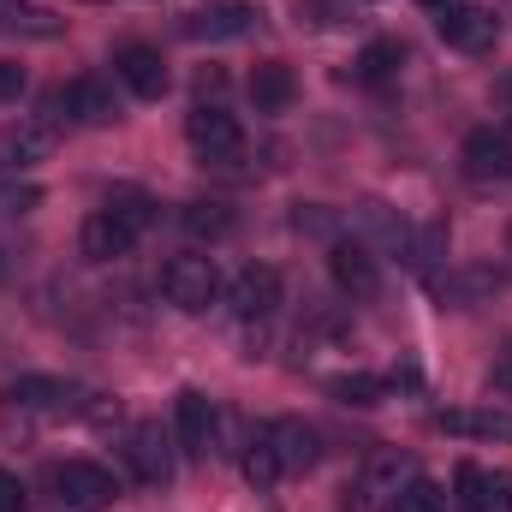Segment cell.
<instances>
[{
  "instance_id": "obj_3",
  "label": "cell",
  "mask_w": 512,
  "mask_h": 512,
  "mask_svg": "<svg viewBox=\"0 0 512 512\" xmlns=\"http://www.w3.org/2000/svg\"><path fill=\"white\" fill-rule=\"evenodd\" d=\"M54 495H60L72 512H102V507H114V501H120V483H114V471H108V465L66 459V465H54Z\"/></svg>"
},
{
  "instance_id": "obj_8",
  "label": "cell",
  "mask_w": 512,
  "mask_h": 512,
  "mask_svg": "<svg viewBox=\"0 0 512 512\" xmlns=\"http://www.w3.org/2000/svg\"><path fill=\"white\" fill-rule=\"evenodd\" d=\"M179 447L191 459L221 453V411H215L209 393H179Z\"/></svg>"
},
{
  "instance_id": "obj_21",
  "label": "cell",
  "mask_w": 512,
  "mask_h": 512,
  "mask_svg": "<svg viewBox=\"0 0 512 512\" xmlns=\"http://www.w3.org/2000/svg\"><path fill=\"white\" fill-rule=\"evenodd\" d=\"M358 227H364V233H370L382 251H393V256L411 251V227H405V221H399L387 203H376V197H370V203H358Z\"/></svg>"
},
{
  "instance_id": "obj_33",
  "label": "cell",
  "mask_w": 512,
  "mask_h": 512,
  "mask_svg": "<svg viewBox=\"0 0 512 512\" xmlns=\"http://www.w3.org/2000/svg\"><path fill=\"white\" fill-rule=\"evenodd\" d=\"M489 387H495V393H512V358L495 370V376H489Z\"/></svg>"
},
{
  "instance_id": "obj_25",
  "label": "cell",
  "mask_w": 512,
  "mask_h": 512,
  "mask_svg": "<svg viewBox=\"0 0 512 512\" xmlns=\"http://www.w3.org/2000/svg\"><path fill=\"white\" fill-rule=\"evenodd\" d=\"M393 66H399V42H370V48L358 54V78H364V84L393 78Z\"/></svg>"
},
{
  "instance_id": "obj_19",
  "label": "cell",
  "mask_w": 512,
  "mask_h": 512,
  "mask_svg": "<svg viewBox=\"0 0 512 512\" xmlns=\"http://www.w3.org/2000/svg\"><path fill=\"white\" fill-rule=\"evenodd\" d=\"M78 251L90 256V262H114V256L131 251V233L108 215V209H96V215L84 221V233H78Z\"/></svg>"
},
{
  "instance_id": "obj_27",
  "label": "cell",
  "mask_w": 512,
  "mask_h": 512,
  "mask_svg": "<svg viewBox=\"0 0 512 512\" xmlns=\"http://www.w3.org/2000/svg\"><path fill=\"white\" fill-rule=\"evenodd\" d=\"M185 227H191V233H209V239H221V233L233 227V215H227V203H191Z\"/></svg>"
},
{
  "instance_id": "obj_22",
  "label": "cell",
  "mask_w": 512,
  "mask_h": 512,
  "mask_svg": "<svg viewBox=\"0 0 512 512\" xmlns=\"http://www.w3.org/2000/svg\"><path fill=\"white\" fill-rule=\"evenodd\" d=\"M239 471H245V483H251V489H274V483H280V453H274L268 429H256L251 441H245V453H239Z\"/></svg>"
},
{
  "instance_id": "obj_5",
  "label": "cell",
  "mask_w": 512,
  "mask_h": 512,
  "mask_svg": "<svg viewBox=\"0 0 512 512\" xmlns=\"http://www.w3.org/2000/svg\"><path fill=\"white\" fill-rule=\"evenodd\" d=\"M328 268H334V286L346 298H376L382 292V268H376V251L364 239H334L328 245Z\"/></svg>"
},
{
  "instance_id": "obj_15",
  "label": "cell",
  "mask_w": 512,
  "mask_h": 512,
  "mask_svg": "<svg viewBox=\"0 0 512 512\" xmlns=\"http://www.w3.org/2000/svg\"><path fill=\"white\" fill-rule=\"evenodd\" d=\"M251 102L256 114H286L298 102V78H292L286 60H256L251 66Z\"/></svg>"
},
{
  "instance_id": "obj_28",
  "label": "cell",
  "mask_w": 512,
  "mask_h": 512,
  "mask_svg": "<svg viewBox=\"0 0 512 512\" xmlns=\"http://www.w3.org/2000/svg\"><path fill=\"white\" fill-rule=\"evenodd\" d=\"M393 512H447V495H441L435 483H423V477H417V483L393 501Z\"/></svg>"
},
{
  "instance_id": "obj_9",
  "label": "cell",
  "mask_w": 512,
  "mask_h": 512,
  "mask_svg": "<svg viewBox=\"0 0 512 512\" xmlns=\"http://www.w3.org/2000/svg\"><path fill=\"white\" fill-rule=\"evenodd\" d=\"M54 108H66L78 126H114V120H120V96H114V84H102V78H72V84L54 96Z\"/></svg>"
},
{
  "instance_id": "obj_32",
  "label": "cell",
  "mask_w": 512,
  "mask_h": 512,
  "mask_svg": "<svg viewBox=\"0 0 512 512\" xmlns=\"http://www.w3.org/2000/svg\"><path fill=\"white\" fill-rule=\"evenodd\" d=\"M0 512H24V489L12 471H0Z\"/></svg>"
},
{
  "instance_id": "obj_1",
  "label": "cell",
  "mask_w": 512,
  "mask_h": 512,
  "mask_svg": "<svg viewBox=\"0 0 512 512\" xmlns=\"http://www.w3.org/2000/svg\"><path fill=\"white\" fill-rule=\"evenodd\" d=\"M185 143L209 167H239L245 161V131H239V120L227 108H215V102H203V108L185 114Z\"/></svg>"
},
{
  "instance_id": "obj_26",
  "label": "cell",
  "mask_w": 512,
  "mask_h": 512,
  "mask_svg": "<svg viewBox=\"0 0 512 512\" xmlns=\"http://www.w3.org/2000/svg\"><path fill=\"white\" fill-rule=\"evenodd\" d=\"M328 387H334L346 405H382V393H387L382 376H334Z\"/></svg>"
},
{
  "instance_id": "obj_17",
  "label": "cell",
  "mask_w": 512,
  "mask_h": 512,
  "mask_svg": "<svg viewBox=\"0 0 512 512\" xmlns=\"http://www.w3.org/2000/svg\"><path fill=\"white\" fill-rule=\"evenodd\" d=\"M435 429L447 435H477V441H512V411L501 405H471V411H441Z\"/></svg>"
},
{
  "instance_id": "obj_35",
  "label": "cell",
  "mask_w": 512,
  "mask_h": 512,
  "mask_svg": "<svg viewBox=\"0 0 512 512\" xmlns=\"http://www.w3.org/2000/svg\"><path fill=\"white\" fill-rule=\"evenodd\" d=\"M507 251H512V227H507Z\"/></svg>"
},
{
  "instance_id": "obj_23",
  "label": "cell",
  "mask_w": 512,
  "mask_h": 512,
  "mask_svg": "<svg viewBox=\"0 0 512 512\" xmlns=\"http://www.w3.org/2000/svg\"><path fill=\"white\" fill-rule=\"evenodd\" d=\"M102 209H108V215H114V221L126 227L131 239H137V233H143V227L155 221V203H149V191H137V185H114Z\"/></svg>"
},
{
  "instance_id": "obj_18",
  "label": "cell",
  "mask_w": 512,
  "mask_h": 512,
  "mask_svg": "<svg viewBox=\"0 0 512 512\" xmlns=\"http://www.w3.org/2000/svg\"><path fill=\"white\" fill-rule=\"evenodd\" d=\"M48 149H54V126L48 120H18V126L0 131V161L6 167H36Z\"/></svg>"
},
{
  "instance_id": "obj_31",
  "label": "cell",
  "mask_w": 512,
  "mask_h": 512,
  "mask_svg": "<svg viewBox=\"0 0 512 512\" xmlns=\"http://www.w3.org/2000/svg\"><path fill=\"white\" fill-rule=\"evenodd\" d=\"M298 233H316V239H328V233H334V215H328L322 203H310V215L298 209Z\"/></svg>"
},
{
  "instance_id": "obj_11",
  "label": "cell",
  "mask_w": 512,
  "mask_h": 512,
  "mask_svg": "<svg viewBox=\"0 0 512 512\" xmlns=\"http://www.w3.org/2000/svg\"><path fill=\"white\" fill-rule=\"evenodd\" d=\"M114 72L126 78V90L137 102H161V96H167V60H161L149 42H126V48L114 54Z\"/></svg>"
},
{
  "instance_id": "obj_4",
  "label": "cell",
  "mask_w": 512,
  "mask_h": 512,
  "mask_svg": "<svg viewBox=\"0 0 512 512\" xmlns=\"http://www.w3.org/2000/svg\"><path fill=\"white\" fill-rule=\"evenodd\" d=\"M435 30H441V42H447V48H459V54H489V48H495V36H501V18H495L489 6L459 0V6H447V12L435 18Z\"/></svg>"
},
{
  "instance_id": "obj_34",
  "label": "cell",
  "mask_w": 512,
  "mask_h": 512,
  "mask_svg": "<svg viewBox=\"0 0 512 512\" xmlns=\"http://www.w3.org/2000/svg\"><path fill=\"white\" fill-rule=\"evenodd\" d=\"M423 6H435V12H447V6H459V0H423Z\"/></svg>"
},
{
  "instance_id": "obj_13",
  "label": "cell",
  "mask_w": 512,
  "mask_h": 512,
  "mask_svg": "<svg viewBox=\"0 0 512 512\" xmlns=\"http://www.w3.org/2000/svg\"><path fill=\"white\" fill-rule=\"evenodd\" d=\"M465 173L471 179H512V126H483L465 137Z\"/></svg>"
},
{
  "instance_id": "obj_29",
  "label": "cell",
  "mask_w": 512,
  "mask_h": 512,
  "mask_svg": "<svg viewBox=\"0 0 512 512\" xmlns=\"http://www.w3.org/2000/svg\"><path fill=\"white\" fill-rule=\"evenodd\" d=\"M483 512H512V471H483Z\"/></svg>"
},
{
  "instance_id": "obj_20",
  "label": "cell",
  "mask_w": 512,
  "mask_h": 512,
  "mask_svg": "<svg viewBox=\"0 0 512 512\" xmlns=\"http://www.w3.org/2000/svg\"><path fill=\"white\" fill-rule=\"evenodd\" d=\"M66 30V18L42 12V6H24V0H0V36H36V42H54Z\"/></svg>"
},
{
  "instance_id": "obj_14",
  "label": "cell",
  "mask_w": 512,
  "mask_h": 512,
  "mask_svg": "<svg viewBox=\"0 0 512 512\" xmlns=\"http://www.w3.org/2000/svg\"><path fill=\"white\" fill-rule=\"evenodd\" d=\"M268 441H274V453H280V471H310V465L322 459L316 429H310L304 417H274V423H268Z\"/></svg>"
},
{
  "instance_id": "obj_12",
  "label": "cell",
  "mask_w": 512,
  "mask_h": 512,
  "mask_svg": "<svg viewBox=\"0 0 512 512\" xmlns=\"http://www.w3.org/2000/svg\"><path fill=\"white\" fill-rule=\"evenodd\" d=\"M256 24V6L245 0H215V6H197V12H185V36L191 42H227V36H245Z\"/></svg>"
},
{
  "instance_id": "obj_30",
  "label": "cell",
  "mask_w": 512,
  "mask_h": 512,
  "mask_svg": "<svg viewBox=\"0 0 512 512\" xmlns=\"http://www.w3.org/2000/svg\"><path fill=\"white\" fill-rule=\"evenodd\" d=\"M24 84H30V78H24V66H18V60H0V102H18V96H24Z\"/></svg>"
},
{
  "instance_id": "obj_2",
  "label": "cell",
  "mask_w": 512,
  "mask_h": 512,
  "mask_svg": "<svg viewBox=\"0 0 512 512\" xmlns=\"http://www.w3.org/2000/svg\"><path fill=\"white\" fill-rule=\"evenodd\" d=\"M161 292H167L173 310L203 316V310L221 298V268H215V256H173V262L161 268Z\"/></svg>"
},
{
  "instance_id": "obj_10",
  "label": "cell",
  "mask_w": 512,
  "mask_h": 512,
  "mask_svg": "<svg viewBox=\"0 0 512 512\" xmlns=\"http://www.w3.org/2000/svg\"><path fill=\"white\" fill-rule=\"evenodd\" d=\"M131 471H137V483H149V489H161V483H173V435L161 429V423H137L131 429Z\"/></svg>"
},
{
  "instance_id": "obj_16",
  "label": "cell",
  "mask_w": 512,
  "mask_h": 512,
  "mask_svg": "<svg viewBox=\"0 0 512 512\" xmlns=\"http://www.w3.org/2000/svg\"><path fill=\"white\" fill-rule=\"evenodd\" d=\"M411 483H417L411 453H376V459L364 465V489H358V495H370V501H399Z\"/></svg>"
},
{
  "instance_id": "obj_7",
  "label": "cell",
  "mask_w": 512,
  "mask_h": 512,
  "mask_svg": "<svg viewBox=\"0 0 512 512\" xmlns=\"http://www.w3.org/2000/svg\"><path fill=\"white\" fill-rule=\"evenodd\" d=\"M6 405L18 411H42V417H66V411H84V387L78 382H54V376H24V382L6 387Z\"/></svg>"
},
{
  "instance_id": "obj_6",
  "label": "cell",
  "mask_w": 512,
  "mask_h": 512,
  "mask_svg": "<svg viewBox=\"0 0 512 512\" xmlns=\"http://www.w3.org/2000/svg\"><path fill=\"white\" fill-rule=\"evenodd\" d=\"M227 304H233V316H239V322H262V316H274V310H280V268H268V262L239 268V274H233Z\"/></svg>"
},
{
  "instance_id": "obj_24",
  "label": "cell",
  "mask_w": 512,
  "mask_h": 512,
  "mask_svg": "<svg viewBox=\"0 0 512 512\" xmlns=\"http://www.w3.org/2000/svg\"><path fill=\"white\" fill-rule=\"evenodd\" d=\"M411 268H417V274H423V280H429V286H435V292H441V256H447V227H441V221H435V227H423V233H411Z\"/></svg>"
}]
</instances>
